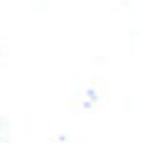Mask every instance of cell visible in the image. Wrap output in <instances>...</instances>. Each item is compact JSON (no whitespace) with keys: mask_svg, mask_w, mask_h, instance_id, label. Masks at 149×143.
Wrapping results in <instances>:
<instances>
[]
</instances>
